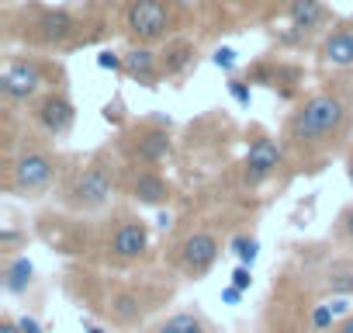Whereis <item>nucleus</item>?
<instances>
[{"instance_id": "nucleus-30", "label": "nucleus", "mask_w": 353, "mask_h": 333, "mask_svg": "<svg viewBox=\"0 0 353 333\" xmlns=\"http://www.w3.org/2000/svg\"><path fill=\"white\" fill-rule=\"evenodd\" d=\"M18 240H21V233H18V229H4V233H0V250H11Z\"/></svg>"}, {"instance_id": "nucleus-25", "label": "nucleus", "mask_w": 353, "mask_h": 333, "mask_svg": "<svg viewBox=\"0 0 353 333\" xmlns=\"http://www.w3.org/2000/svg\"><path fill=\"white\" fill-rule=\"evenodd\" d=\"M212 63H215L219 70H225V73H232L239 59H236V49H232V46H219V49L212 53Z\"/></svg>"}, {"instance_id": "nucleus-37", "label": "nucleus", "mask_w": 353, "mask_h": 333, "mask_svg": "<svg viewBox=\"0 0 353 333\" xmlns=\"http://www.w3.org/2000/svg\"><path fill=\"white\" fill-rule=\"evenodd\" d=\"M346 178H350V184H353V156L346 160Z\"/></svg>"}, {"instance_id": "nucleus-18", "label": "nucleus", "mask_w": 353, "mask_h": 333, "mask_svg": "<svg viewBox=\"0 0 353 333\" xmlns=\"http://www.w3.org/2000/svg\"><path fill=\"white\" fill-rule=\"evenodd\" d=\"M288 18H291V25L298 32H315L329 15L322 8V0H291V4H288Z\"/></svg>"}, {"instance_id": "nucleus-36", "label": "nucleus", "mask_w": 353, "mask_h": 333, "mask_svg": "<svg viewBox=\"0 0 353 333\" xmlns=\"http://www.w3.org/2000/svg\"><path fill=\"white\" fill-rule=\"evenodd\" d=\"M83 333H108V330L97 326V323H90V319H83Z\"/></svg>"}, {"instance_id": "nucleus-17", "label": "nucleus", "mask_w": 353, "mask_h": 333, "mask_svg": "<svg viewBox=\"0 0 353 333\" xmlns=\"http://www.w3.org/2000/svg\"><path fill=\"white\" fill-rule=\"evenodd\" d=\"M142 312H145V302H142V295L132 292V288L114 292L111 302H108V316H111L118 326H132V323H139Z\"/></svg>"}, {"instance_id": "nucleus-12", "label": "nucleus", "mask_w": 353, "mask_h": 333, "mask_svg": "<svg viewBox=\"0 0 353 333\" xmlns=\"http://www.w3.org/2000/svg\"><path fill=\"white\" fill-rule=\"evenodd\" d=\"M125 77H132L135 84H142L145 91H156L163 80V66H159V53H152V46H132L125 53Z\"/></svg>"}, {"instance_id": "nucleus-6", "label": "nucleus", "mask_w": 353, "mask_h": 333, "mask_svg": "<svg viewBox=\"0 0 353 333\" xmlns=\"http://www.w3.org/2000/svg\"><path fill=\"white\" fill-rule=\"evenodd\" d=\"M25 28H28V32H21L25 42L42 46V49H66L77 42L80 21L66 8H35V15L28 18Z\"/></svg>"}, {"instance_id": "nucleus-15", "label": "nucleus", "mask_w": 353, "mask_h": 333, "mask_svg": "<svg viewBox=\"0 0 353 333\" xmlns=\"http://www.w3.org/2000/svg\"><path fill=\"white\" fill-rule=\"evenodd\" d=\"M35 281V264L25 254H11L4 260V274H0V285H4L8 295H25Z\"/></svg>"}, {"instance_id": "nucleus-27", "label": "nucleus", "mask_w": 353, "mask_h": 333, "mask_svg": "<svg viewBox=\"0 0 353 333\" xmlns=\"http://www.w3.org/2000/svg\"><path fill=\"white\" fill-rule=\"evenodd\" d=\"M232 285H236L239 292H250V288H253V267L239 264V267L232 271Z\"/></svg>"}, {"instance_id": "nucleus-22", "label": "nucleus", "mask_w": 353, "mask_h": 333, "mask_svg": "<svg viewBox=\"0 0 353 333\" xmlns=\"http://www.w3.org/2000/svg\"><path fill=\"white\" fill-rule=\"evenodd\" d=\"M332 319H336L332 305H315V309H312V316H308V323H312V330H315V333H329V330L336 326Z\"/></svg>"}, {"instance_id": "nucleus-34", "label": "nucleus", "mask_w": 353, "mask_h": 333, "mask_svg": "<svg viewBox=\"0 0 353 333\" xmlns=\"http://www.w3.org/2000/svg\"><path fill=\"white\" fill-rule=\"evenodd\" d=\"M332 305V312L336 316H350V305H346V298H336V302H329Z\"/></svg>"}, {"instance_id": "nucleus-11", "label": "nucleus", "mask_w": 353, "mask_h": 333, "mask_svg": "<svg viewBox=\"0 0 353 333\" xmlns=\"http://www.w3.org/2000/svg\"><path fill=\"white\" fill-rule=\"evenodd\" d=\"M284 163V146L270 135H256L246 149V160H243V184L246 188H260L267 178L277 174V166Z\"/></svg>"}, {"instance_id": "nucleus-33", "label": "nucleus", "mask_w": 353, "mask_h": 333, "mask_svg": "<svg viewBox=\"0 0 353 333\" xmlns=\"http://www.w3.org/2000/svg\"><path fill=\"white\" fill-rule=\"evenodd\" d=\"M0 333H21L18 319H14V316H4V319H0Z\"/></svg>"}, {"instance_id": "nucleus-24", "label": "nucleus", "mask_w": 353, "mask_h": 333, "mask_svg": "<svg viewBox=\"0 0 353 333\" xmlns=\"http://www.w3.org/2000/svg\"><path fill=\"white\" fill-rule=\"evenodd\" d=\"M97 66H101V70H111V73H125V53L101 49V53H97Z\"/></svg>"}, {"instance_id": "nucleus-19", "label": "nucleus", "mask_w": 353, "mask_h": 333, "mask_svg": "<svg viewBox=\"0 0 353 333\" xmlns=\"http://www.w3.org/2000/svg\"><path fill=\"white\" fill-rule=\"evenodd\" d=\"M156 333H208V323L198 312H173L166 323L156 326Z\"/></svg>"}, {"instance_id": "nucleus-31", "label": "nucleus", "mask_w": 353, "mask_h": 333, "mask_svg": "<svg viewBox=\"0 0 353 333\" xmlns=\"http://www.w3.org/2000/svg\"><path fill=\"white\" fill-rule=\"evenodd\" d=\"M239 298H243V292H239L236 285H225V288H222V302H225V305H239Z\"/></svg>"}, {"instance_id": "nucleus-2", "label": "nucleus", "mask_w": 353, "mask_h": 333, "mask_svg": "<svg viewBox=\"0 0 353 333\" xmlns=\"http://www.w3.org/2000/svg\"><path fill=\"white\" fill-rule=\"evenodd\" d=\"M181 0H125L121 8V35L132 46H156L170 42L181 25Z\"/></svg>"}, {"instance_id": "nucleus-23", "label": "nucleus", "mask_w": 353, "mask_h": 333, "mask_svg": "<svg viewBox=\"0 0 353 333\" xmlns=\"http://www.w3.org/2000/svg\"><path fill=\"white\" fill-rule=\"evenodd\" d=\"M229 94H232V101H236L239 108H250V101H253V84H250V80H239V77H229Z\"/></svg>"}, {"instance_id": "nucleus-5", "label": "nucleus", "mask_w": 353, "mask_h": 333, "mask_svg": "<svg viewBox=\"0 0 353 333\" xmlns=\"http://www.w3.org/2000/svg\"><path fill=\"white\" fill-rule=\"evenodd\" d=\"M49 84V66L35 56H14L0 73V97L8 104H28Z\"/></svg>"}, {"instance_id": "nucleus-9", "label": "nucleus", "mask_w": 353, "mask_h": 333, "mask_svg": "<svg viewBox=\"0 0 353 333\" xmlns=\"http://www.w3.org/2000/svg\"><path fill=\"white\" fill-rule=\"evenodd\" d=\"M125 153L132 163H145V166H156L163 163L170 153H173V139L163 125L149 122V125H135L128 135H125Z\"/></svg>"}, {"instance_id": "nucleus-7", "label": "nucleus", "mask_w": 353, "mask_h": 333, "mask_svg": "<svg viewBox=\"0 0 353 333\" xmlns=\"http://www.w3.org/2000/svg\"><path fill=\"white\" fill-rule=\"evenodd\" d=\"M32 118H35V125H39L46 135L63 139V135H70L73 125H77V108H73L70 94L59 87V91H46L42 97L32 101Z\"/></svg>"}, {"instance_id": "nucleus-1", "label": "nucleus", "mask_w": 353, "mask_h": 333, "mask_svg": "<svg viewBox=\"0 0 353 333\" xmlns=\"http://www.w3.org/2000/svg\"><path fill=\"white\" fill-rule=\"evenodd\" d=\"M343 129H346V104L336 94H312L294 108L284 135L298 149H315V146H329Z\"/></svg>"}, {"instance_id": "nucleus-10", "label": "nucleus", "mask_w": 353, "mask_h": 333, "mask_svg": "<svg viewBox=\"0 0 353 333\" xmlns=\"http://www.w3.org/2000/svg\"><path fill=\"white\" fill-rule=\"evenodd\" d=\"M145 250H149V226L135 216H121L108 236V257L125 267V264H135Z\"/></svg>"}, {"instance_id": "nucleus-26", "label": "nucleus", "mask_w": 353, "mask_h": 333, "mask_svg": "<svg viewBox=\"0 0 353 333\" xmlns=\"http://www.w3.org/2000/svg\"><path fill=\"white\" fill-rule=\"evenodd\" d=\"M336 233H339L346 243H353V205H346V209L339 212V219H336Z\"/></svg>"}, {"instance_id": "nucleus-8", "label": "nucleus", "mask_w": 353, "mask_h": 333, "mask_svg": "<svg viewBox=\"0 0 353 333\" xmlns=\"http://www.w3.org/2000/svg\"><path fill=\"white\" fill-rule=\"evenodd\" d=\"M219 254H222L219 236L208 233V229H198V233H191V236L181 240V247H176V264H181V271H184L188 278L198 281V278H205V274L215 267Z\"/></svg>"}, {"instance_id": "nucleus-14", "label": "nucleus", "mask_w": 353, "mask_h": 333, "mask_svg": "<svg viewBox=\"0 0 353 333\" xmlns=\"http://www.w3.org/2000/svg\"><path fill=\"white\" fill-rule=\"evenodd\" d=\"M194 63H198V46H194L191 39H170V42L159 49L163 80H176V77H184Z\"/></svg>"}, {"instance_id": "nucleus-16", "label": "nucleus", "mask_w": 353, "mask_h": 333, "mask_svg": "<svg viewBox=\"0 0 353 333\" xmlns=\"http://www.w3.org/2000/svg\"><path fill=\"white\" fill-rule=\"evenodd\" d=\"M322 59L329 66H339V70H350L353 66V28H336L322 39Z\"/></svg>"}, {"instance_id": "nucleus-3", "label": "nucleus", "mask_w": 353, "mask_h": 333, "mask_svg": "<svg viewBox=\"0 0 353 333\" xmlns=\"http://www.w3.org/2000/svg\"><path fill=\"white\" fill-rule=\"evenodd\" d=\"M59 178V163L52 153L32 146L21 149L18 156L8 160V171H4V191L18 195V198H39L46 195Z\"/></svg>"}, {"instance_id": "nucleus-35", "label": "nucleus", "mask_w": 353, "mask_h": 333, "mask_svg": "<svg viewBox=\"0 0 353 333\" xmlns=\"http://www.w3.org/2000/svg\"><path fill=\"white\" fill-rule=\"evenodd\" d=\"M156 226H159V229H170V226H173V216H170V212H159V216H156Z\"/></svg>"}, {"instance_id": "nucleus-4", "label": "nucleus", "mask_w": 353, "mask_h": 333, "mask_svg": "<svg viewBox=\"0 0 353 333\" xmlns=\"http://www.w3.org/2000/svg\"><path fill=\"white\" fill-rule=\"evenodd\" d=\"M114 195V174L111 166L101 163V160H90L87 166L66 181L63 188V205L73 209V212H101Z\"/></svg>"}, {"instance_id": "nucleus-28", "label": "nucleus", "mask_w": 353, "mask_h": 333, "mask_svg": "<svg viewBox=\"0 0 353 333\" xmlns=\"http://www.w3.org/2000/svg\"><path fill=\"white\" fill-rule=\"evenodd\" d=\"M18 326H21V333H46V330H42V323H39L35 316H28V312H21V316H18Z\"/></svg>"}, {"instance_id": "nucleus-32", "label": "nucleus", "mask_w": 353, "mask_h": 333, "mask_svg": "<svg viewBox=\"0 0 353 333\" xmlns=\"http://www.w3.org/2000/svg\"><path fill=\"white\" fill-rule=\"evenodd\" d=\"M329 333H353V312H350V316H343V319H339Z\"/></svg>"}, {"instance_id": "nucleus-29", "label": "nucleus", "mask_w": 353, "mask_h": 333, "mask_svg": "<svg viewBox=\"0 0 353 333\" xmlns=\"http://www.w3.org/2000/svg\"><path fill=\"white\" fill-rule=\"evenodd\" d=\"M104 122H111V125H121V101H114V104H104Z\"/></svg>"}, {"instance_id": "nucleus-13", "label": "nucleus", "mask_w": 353, "mask_h": 333, "mask_svg": "<svg viewBox=\"0 0 353 333\" xmlns=\"http://www.w3.org/2000/svg\"><path fill=\"white\" fill-rule=\"evenodd\" d=\"M128 195H132V202H139V205L159 209V205L170 202L173 188H170V181H166L163 174H156V171H149V166H145V171H135V174H132Z\"/></svg>"}, {"instance_id": "nucleus-20", "label": "nucleus", "mask_w": 353, "mask_h": 333, "mask_svg": "<svg viewBox=\"0 0 353 333\" xmlns=\"http://www.w3.org/2000/svg\"><path fill=\"white\" fill-rule=\"evenodd\" d=\"M325 292L336 295V298H346L353 295V264H332L329 274H325Z\"/></svg>"}, {"instance_id": "nucleus-21", "label": "nucleus", "mask_w": 353, "mask_h": 333, "mask_svg": "<svg viewBox=\"0 0 353 333\" xmlns=\"http://www.w3.org/2000/svg\"><path fill=\"white\" fill-rule=\"evenodd\" d=\"M229 250L236 254V260H239V264L253 267V264H256V257H260V240H256V236L239 233V236H232V240H229Z\"/></svg>"}]
</instances>
